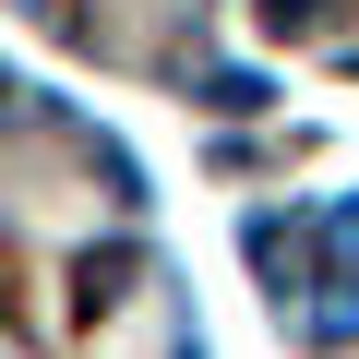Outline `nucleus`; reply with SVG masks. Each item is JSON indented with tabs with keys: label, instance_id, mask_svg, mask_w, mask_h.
<instances>
[{
	"label": "nucleus",
	"instance_id": "obj_6",
	"mask_svg": "<svg viewBox=\"0 0 359 359\" xmlns=\"http://www.w3.org/2000/svg\"><path fill=\"white\" fill-rule=\"evenodd\" d=\"M13 96H25V84H13V72H0V108H13Z\"/></svg>",
	"mask_w": 359,
	"mask_h": 359
},
{
	"label": "nucleus",
	"instance_id": "obj_2",
	"mask_svg": "<svg viewBox=\"0 0 359 359\" xmlns=\"http://www.w3.org/2000/svg\"><path fill=\"white\" fill-rule=\"evenodd\" d=\"M311 335H359V287H347V276H323V299H311Z\"/></svg>",
	"mask_w": 359,
	"mask_h": 359
},
{
	"label": "nucleus",
	"instance_id": "obj_1",
	"mask_svg": "<svg viewBox=\"0 0 359 359\" xmlns=\"http://www.w3.org/2000/svg\"><path fill=\"white\" fill-rule=\"evenodd\" d=\"M72 287H84V311H108V299H132V252H84V276H72Z\"/></svg>",
	"mask_w": 359,
	"mask_h": 359
},
{
	"label": "nucleus",
	"instance_id": "obj_3",
	"mask_svg": "<svg viewBox=\"0 0 359 359\" xmlns=\"http://www.w3.org/2000/svg\"><path fill=\"white\" fill-rule=\"evenodd\" d=\"M204 96H216L228 120H252V108H264V72H204Z\"/></svg>",
	"mask_w": 359,
	"mask_h": 359
},
{
	"label": "nucleus",
	"instance_id": "obj_5",
	"mask_svg": "<svg viewBox=\"0 0 359 359\" xmlns=\"http://www.w3.org/2000/svg\"><path fill=\"white\" fill-rule=\"evenodd\" d=\"M335 252H347V264H359V204H335Z\"/></svg>",
	"mask_w": 359,
	"mask_h": 359
},
{
	"label": "nucleus",
	"instance_id": "obj_4",
	"mask_svg": "<svg viewBox=\"0 0 359 359\" xmlns=\"http://www.w3.org/2000/svg\"><path fill=\"white\" fill-rule=\"evenodd\" d=\"M264 25H276V36H311V25H323V0H264Z\"/></svg>",
	"mask_w": 359,
	"mask_h": 359
}]
</instances>
